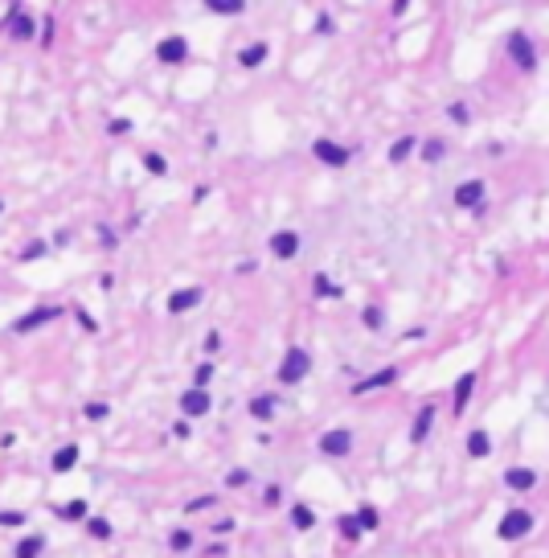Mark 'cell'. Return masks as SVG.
I'll use <instances>...</instances> for the list:
<instances>
[{"label":"cell","mask_w":549,"mask_h":558,"mask_svg":"<svg viewBox=\"0 0 549 558\" xmlns=\"http://www.w3.org/2000/svg\"><path fill=\"white\" fill-rule=\"evenodd\" d=\"M42 550H46V534H25L12 546V558H42Z\"/></svg>","instance_id":"ffe728a7"},{"label":"cell","mask_w":549,"mask_h":558,"mask_svg":"<svg viewBox=\"0 0 549 558\" xmlns=\"http://www.w3.org/2000/svg\"><path fill=\"white\" fill-rule=\"evenodd\" d=\"M246 4L242 0H209V12H218V17H238Z\"/></svg>","instance_id":"f1b7e54d"},{"label":"cell","mask_w":549,"mask_h":558,"mask_svg":"<svg viewBox=\"0 0 549 558\" xmlns=\"http://www.w3.org/2000/svg\"><path fill=\"white\" fill-rule=\"evenodd\" d=\"M312 291H316V300H340V296H345V291H340V283H332L324 271L312 279Z\"/></svg>","instance_id":"603a6c76"},{"label":"cell","mask_w":549,"mask_h":558,"mask_svg":"<svg viewBox=\"0 0 549 558\" xmlns=\"http://www.w3.org/2000/svg\"><path fill=\"white\" fill-rule=\"evenodd\" d=\"M78 456H82V452H78V443H66V448H58V452H53V460H49V468H53L58 476H66L70 468L78 464Z\"/></svg>","instance_id":"d6986e66"},{"label":"cell","mask_w":549,"mask_h":558,"mask_svg":"<svg viewBox=\"0 0 549 558\" xmlns=\"http://www.w3.org/2000/svg\"><path fill=\"white\" fill-rule=\"evenodd\" d=\"M336 525H340V534H345L349 542L365 534V530H361V521H357V513H345V517H336Z\"/></svg>","instance_id":"484cf974"},{"label":"cell","mask_w":549,"mask_h":558,"mask_svg":"<svg viewBox=\"0 0 549 558\" xmlns=\"http://www.w3.org/2000/svg\"><path fill=\"white\" fill-rule=\"evenodd\" d=\"M312 156H316L320 164H328V169H345V164L353 160V152H349L345 144H336V140H328V136L312 140Z\"/></svg>","instance_id":"5b68a950"},{"label":"cell","mask_w":549,"mask_h":558,"mask_svg":"<svg viewBox=\"0 0 549 558\" xmlns=\"http://www.w3.org/2000/svg\"><path fill=\"white\" fill-rule=\"evenodd\" d=\"M49 42H53V21L46 17V33H42V46H49Z\"/></svg>","instance_id":"c3c4849f"},{"label":"cell","mask_w":549,"mask_h":558,"mask_svg":"<svg viewBox=\"0 0 549 558\" xmlns=\"http://www.w3.org/2000/svg\"><path fill=\"white\" fill-rule=\"evenodd\" d=\"M0 29H4L8 37H17V42L37 37V21L25 12V4H21V0H12V4H8V12H4V21H0Z\"/></svg>","instance_id":"7a4b0ae2"},{"label":"cell","mask_w":549,"mask_h":558,"mask_svg":"<svg viewBox=\"0 0 549 558\" xmlns=\"http://www.w3.org/2000/svg\"><path fill=\"white\" fill-rule=\"evenodd\" d=\"M271 58V46L267 42H250V46L238 53V66H246V70H254V66H263Z\"/></svg>","instance_id":"ac0fdd59"},{"label":"cell","mask_w":549,"mask_h":558,"mask_svg":"<svg viewBox=\"0 0 549 558\" xmlns=\"http://www.w3.org/2000/svg\"><path fill=\"white\" fill-rule=\"evenodd\" d=\"M332 29H336V21H332L328 12H320V17H316V33H324V37H328Z\"/></svg>","instance_id":"ee69618b"},{"label":"cell","mask_w":549,"mask_h":558,"mask_svg":"<svg viewBox=\"0 0 549 558\" xmlns=\"http://www.w3.org/2000/svg\"><path fill=\"white\" fill-rule=\"evenodd\" d=\"M353 452V431L349 427H332V431H324L320 435V456L328 460H345Z\"/></svg>","instance_id":"8992f818"},{"label":"cell","mask_w":549,"mask_h":558,"mask_svg":"<svg viewBox=\"0 0 549 558\" xmlns=\"http://www.w3.org/2000/svg\"><path fill=\"white\" fill-rule=\"evenodd\" d=\"M173 435H177V439H189V435H193V427H189V418H177V423H173Z\"/></svg>","instance_id":"f6af8a7d"},{"label":"cell","mask_w":549,"mask_h":558,"mask_svg":"<svg viewBox=\"0 0 549 558\" xmlns=\"http://www.w3.org/2000/svg\"><path fill=\"white\" fill-rule=\"evenodd\" d=\"M82 415L91 418V423H98V418H107V415H111V407H107V403H98V398H91V403L82 407Z\"/></svg>","instance_id":"e575fe53"},{"label":"cell","mask_w":549,"mask_h":558,"mask_svg":"<svg viewBox=\"0 0 549 558\" xmlns=\"http://www.w3.org/2000/svg\"><path fill=\"white\" fill-rule=\"evenodd\" d=\"M107 132H111V136H128V132H132V119H111Z\"/></svg>","instance_id":"7bdbcfd3"},{"label":"cell","mask_w":549,"mask_h":558,"mask_svg":"<svg viewBox=\"0 0 549 558\" xmlns=\"http://www.w3.org/2000/svg\"><path fill=\"white\" fill-rule=\"evenodd\" d=\"M46 251H49V246L42 242V238H29V242L21 246V255H17V259H21V263H33V259H42Z\"/></svg>","instance_id":"4316f807"},{"label":"cell","mask_w":549,"mask_h":558,"mask_svg":"<svg viewBox=\"0 0 549 558\" xmlns=\"http://www.w3.org/2000/svg\"><path fill=\"white\" fill-rule=\"evenodd\" d=\"M156 58H160L164 66H181L184 58H189V42H184L181 33H168V37H160V46H156Z\"/></svg>","instance_id":"9c48e42d"},{"label":"cell","mask_w":549,"mask_h":558,"mask_svg":"<svg viewBox=\"0 0 549 558\" xmlns=\"http://www.w3.org/2000/svg\"><path fill=\"white\" fill-rule=\"evenodd\" d=\"M58 517H66V521H82V517H87V501H70V505H62Z\"/></svg>","instance_id":"836d02e7"},{"label":"cell","mask_w":549,"mask_h":558,"mask_svg":"<svg viewBox=\"0 0 549 558\" xmlns=\"http://www.w3.org/2000/svg\"><path fill=\"white\" fill-rule=\"evenodd\" d=\"M447 115H451L455 124H467V119H471V111H467L463 103H451V107H447Z\"/></svg>","instance_id":"b9f144b4"},{"label":"cell","mask_w":549,"mask_h":558,"mask_svg":"<svg viewBox=\"0 0 549 558\" xmlns=\"http://www.w3.org/2000/svg\"><path fill=\"white\" fill-rule=\"evenodd\" d=\"M504 484L516 489V493H529V489H537V472L533 468H508L504 472Z\"/></svg>","instance_id":"e0dca14e"},{"label":"cell","mask_w":549,"mask_h":558,"mask_svg":"<svg viewBox=\"0 0 549 558\" xmlns=\"http://www.w3.org/2000/svg\"><path fill=\"white\" fill-rule=\"evenodd\" d=\"M398 382V366H385V370L369 373V378H361L357 386H353V394L361 398V394H373V390H381V386H394Z\"/></svg>","instance_id":"7c38bea8"},{"label":"cell","mask_w":549,"mask_h":558,"mask_svg":"<svg viewBox=\"0 0 549 558\" xmlns=\"http://www.w3.org/2000/svg\"><path fill=\"white\" fill-rule=\"evenodd\" d=\"M209 407H214V394H209V390H201V386H189V390L181 394V415L184 418L209 415Z\"/></svg>","instance_id":"52a82bcc"},{"label":"cell","mask_w":549,"mask_h":558,"mask_svg":"<svg viewBox=\"0 0 549 558\" xmlns=\"http://www.w3.org/2000/svg\"><path fill=\"white\" fill-rule=\"evenodd\" d=\"M143 169H148L152 177H164V173H168V160H164L160 152H148V156H143Z\"/></svg>","instance_id":"4dcf8cb0"},{"label":"cell","mask_w":549,"mask_h":558,"mask_svg":"<svg viewBox=\"0 0 549 558\" xmlns=\"http://www.w3.org/2000/svg\"><path fill=\"white\" fill-rule=\"evenodd\" d=\"M471 390H476V370H467L455 382V394H451V411H455V415H463V407L471 403Z\"/></svg>","instance_id":"5bb4252c"},{"label":"cell","mask_w":549,"mask_h":558,"mask_svg":"<svg viewBox=\"0 0 549 558\" xmlns=\"http://www.w3.org/2000/svg\"><path fill=\"white\" fill-rule=\"evenodd\" d=\"M508 58H512L521 70H537V49L529 46L525 33H508Z\"/></svg>","instance_id":"ba28073f"},{"label":"cell","mask_w":549,"mask_h":558,"mask_svg":"<svg viewBox=\"0 0 549 558\" xmlns=\"http://www.w3.org/2000/svg\"><path fill=\"white\" fill-rule=\"evenodd\" d=\"M0 525H25V513L21 509H4L0 513Z\"/></svg>","instance_id":"60d3db41"},{"label":"cell","mask_w":549,"mask_h":558,"mask_svg":"<svg viewBox=\"0 0 549 558\" xmlns=\"http://www.w3.org/2000/svg\"><path fill=\"white\" fill-rule=\"evenodd\" d=\"M74 316H78V325L87 328V332H98V321H94L91 312H87V308H74Z\"/></svg>","instance_id":"f35d334b"},{"label":"cell","mask_w":549,"mask_h":558,"mask_svg":"<svg viewBox=\"0 0 549 558\" xmlns=\"http://www.w3.org/2000/svg\"><path fill=\"white\" fill-rule=\"evenodd\" d=\"M430 427H435V407H430V403H426V407H422V411H418V415H414V427H410V443H422V439H426V431H430Z\"/></svg>","instance_id":"44dd1931"},{"label":"cell","mask_w":549,"mask_h":558,"mask_svg":"<svg viewBox=\"0 0 549 558\" xmlns=\"http://www.w3.org/2000/svg\"><path fill=\"white\" fill-rule=\"evenodd\" d=\"M214 534H234V521H229V517H222V521L214 525Z\"/></svg>","instance_id":"7dc6e473"},{"label":"cell","mask_w":549,"mask_h":558,"mask_svg":"<svg viewBox=\"0 0 549 558\" xmlns=\"http://www.w3.org/2000/svg\"><path fill=\"white\" fill-rule=\"evenodd\" d=\"M414 144H418V140H414V136H402V140H394V144H390V164H402V160H406V156H410V152H414Z\"/></svg>","instance_id":"cb8c5ba5"},{"label":"cell","mask_w":549,"mask_h":558,"mask_svg":"<svg viewBox=\"0 0 549 558\" xmlns=\"http://www.w3.org/2000/svg\"><path fill=\"white\" fill-rule=\"evenodd\" d=\"M357 521H361V530H377V525H381V513L373 509V505H361V509H357Z\"/></svg>","instance_id":"d6a6232c"},{"label":"cell","mask_w":549,"mask_h":558,"mask_svg":"<svg viewBox=\"0 0 549 558\" xmlns=\"http://www.w3.org/2000/svg\"><path fill=\"white\" fill-rule=\"evenodd\" d=\"M168 546H173V555H184V550L193 546V534H189V530H173V534H168Z\"/></svg>","instance_id":"1f68e13d"},{"label":"cell","mask_w":549,"mask_h":558,"mask_svg":"<svg viewBox=\"0 0 549 558\" xmlns=\"http://www.w3.org/2000/svg\"><path fill=\"white\" fill-rule=\"evenodd\" d=\"M214 501H218V497H193V501H189V505H184V509H189V513H201V509H214Z\"/></svg>","instance_id":"ab89813d"},{"label":"cell","mask_w":549,"mask_h":558,"mask_svg":"<svg viewBox=\"0 0 549 558\" xmlns=\"http://www.w3.org/2000/svg\"><path fill=\"white\" fill-rule=\"evenodd\" d=\"M98 242H103V246H115V242H119V238H115V234H111V226H98Z\"/></svg>","instance_id":"bcb514c9"},{"label":"cell","mask_w":549,"mask_h":558,"mask_svg":"<svg viewBox=\"0 0 549 558\" xmlns=\"http://www.w3.org/2000/svg\"><path fill=\"white\" fill-rule=\"evenodd\" d=\"M87 534H91V538H98V542H107L115 530H111V521H107V517H87Z\"/></svg>","instance_id":"d4e9b609"},{"label":"cell","mask_w":549,"mask_h":558,"mask_svg":"<svg viewBox=\"0 0 549 558\" xmlns=\"http://www.w3.org/2000/svg\"><path fill=\"white\" fill-rule=\"evenodd\" d=\"M274 407H279V398H274V394H250V403H246L250 418H259V423H271Z\"/></svg>","instance_id":"9a60e30c"},{"label":"cell","mask_w":549,"mask_h":558,"mask_svg":"<svg viewBox=\"0 0 549 558\" xmlns=\"http://www.w3.org/2000/svg\"><path fill=\"white\" fill-rule=\"evenodd\" d=\"M484 201V181H463V185H455V205L459 210H476Z\"/></svg>","instance_id":"4fadbf2b"},{"label":"cell","mask_w":549,"mask_h":558,"mask_svg":"<svg viewBox=\"0 0 549 558\" xmlns=\"http://www.w3.org/2000/svg\"><path fill=\"white\" fill-rule=\"evenodd\" d=\"M291 525H295L299 534H304V530H312V525H316V509H312V505H304V501H295V505H291Z\"/></svg>","instance_id":"7402d4cb"},{"label":"cell","mask_w":549,"mask_h":558,"mask_svg":"<svg viewBox=\"0 0 549 558\" xmlns=\"http://www.w3.org/2000/svg\"><path fill=\"white\" fill-rule=\"evenodd\" d=\"M279 501H283V489H279V484H267V493H263V505H267V509H274Z\"/></svg>","instance_id":"74e56055"},{"label":"cell","mask_w":549,"mask_h":558,"mask_svg":"<svg viewBox=\"0 0 549 558\" xmlns=\"http://www.w3.org/2000/svg\"><path fill=\"white\" fill-rule=\"evenodd\" d=\"M0 214H4V197H0Z\"/></svg>","instance_id":"681fc988"},{"label":"cell","mask_w":549,"mask_h":558,"mask_svg":"<svg viewBox=\"0 0 549 558\" xmlns=\"http://www.w3.org/2000/svg\"><path fill=\"white\" fill-rule=\"evenodd\" d=\"M271 255L283 259V263H291V259L299 255V230H274L271 234Z\"/></svg>","instance_id":"30bf717a"},{"label":"cell","mask_w":549,"mask_h":558,"mask_svg":"<svg viewBox=\"0 0 549 558\" xmlns=\"http://www.w3.org/2000/svg\"><path fill=\"white\" fill-rule=\"evenodd\" d=\"M209 378H214V366H209V362H201V366H197V370H193V382H197V386H201V390H205V386H209Z\"/></svg>","instance_id":"8d00e7d4"},{"label":"cell","mask_w":549,"mask_h":558,"mask_svg":"<svg viewBox=\"0 0 549 558\" xmlns=\"http://www.w3.org/2000/svg\"><path fill=\"white\" fill-rule=\"evenodd\" d=\"M529 530H533V513L529 509H508L500 517V525H496V534L504 542H521V538H529Z\"/></svg>","instance_id":"3957f363"},{"label":"cell","mask_w":549,"mask_h":558,"mask_svg":"<svg viewBox=\"0 0 549 558\" xmlns=\"http://www.w3.org/2000/svg\"><path fill=\"white\" fill-rule=\"evenodd\" d=\"M443 152H447V144H443V140H426V144H422V160H426V164L443 160Z\"/></svg>","instance_id":"f546056e"},{"label":"cell","mask_w":549,"mask_h":558,"mask_svg":"<svg viewBox=\"0 0 549 558\" xmlns=\"http://www.w3.org/2000/svg\"><path fill=\"white\" fill-rule=\"evenodd\" d=\"M246 480H250V472H246V468H234V472H226V489H242Z\"/></svg>","instance_id":"d590c367"},{"label":"cell","mask_w":549,"mask_h":558,"mask_svg":"<svg viewBox=\"0 0 549 558\" xmlns=\"http://www.w3.org/2000/svg\"><path fill=\"white\" fill-rule=\"evenodd\" d=\"M488 452H492V435H488L484 427L467 431V456H471V460H488Z\"/></svg>","instance_id":"2e32d148"},{"label":"cell","mask_w":549,"mask_h":558,"mask_svg":"<svg viewBox=\"0 0 549 558\" xmlns=\"http://www.w3.org/2000/svg\"><path fill=\"white\" fill-rule=\"evenodd\" d=\"M361 325H365L369 332H377V328L385 325V312H381L377 304H369V308H361Z\"/></svg>","instance_id":"83f0119b"},{"label":"cell","mask_w":549,"mask_h":558,"mask_svg":"<svg viewBox=\"0 0 549 558\" xmlns=\"http://www.w3.org/2000/svg\"><path fill=\"white\" fill-rule=\"evenodd\" d=\"M201 300H205V287H181V291L168 296V312H173V316H184V312H193Z\"/></svg>","instance_id":"8fae6325"},{"label":"cell","mask_w":549,"mask_h":558,"mask_svg":"<svg viewBox=\"0 0 549 558\" xmlns=\"http://www.w3.org/2000/svg\"><path fill=\"white\" fill-rule=\"evenodd\" d=\"M58 316H62V308H58V304L29 308L25 316H17V321H12V332H17V337H25V332H37V328H46L49 321H58Z\"/></svg>","instance_id":"277c9868"},{"label":"cell","mask_w":549,"mask_h":558,"mask_svg":"<svg viewBox=\"0 0 549 558\" xmlns=\"http://www.w3.org/2000/svg\"><path fill=\"white\" fill-rule=\"evenodd\" d=\"M308 373H312V353H308V349L295 345V349L283 353V362H279V382H283V386H299Z\"/></svg>","instance_id":"6da1fadb"}]
</instances>
